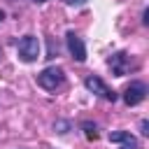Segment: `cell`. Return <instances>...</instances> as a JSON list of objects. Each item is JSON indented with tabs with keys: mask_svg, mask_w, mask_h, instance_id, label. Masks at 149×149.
<instances>
[{
	"mask_svg": "<svg viewBox=\"0 0 149 149\" xmlns=\"http://www.w3.org/2000/svg\"><path fill=\"white\" fill-rule=\"evenodd\" d=\"M40 40L35 37V35H23L21 40H19V44H16V51H19V58L23 61V63H33V61H37L40 58Z\"/></svg>",
	"mask_w": 149,
	"mask_h": 149,
	"instance_id": "2",
	"label": "cell"
},
{
	"mask_svg": "<svg viewBox=\"0 0 149 149\" xmlns=\"http://www.w3.org/2000/svg\"><path fill=\"white\" fill-rule=\"evenodd\" d=\"M68 128H70V123H68V121H56V123H54V130H56V133H61V135H63V133H68Z\"/></svg>",
	"mask_w": 149,
	"mask_h": 149,
	"instance_id": "9",
	"label": "cell"
},
{
	"mask_svg": "<svg viewBox=\"0 0 149 149\" xmlns=\"http://www.w3.org/2000/svg\"><path fill=\"white\" fill-rule=\"evenodd\" d=\"M107 65H109L112 74H116V77H126L128 72L137 70V61H133L126 51H114V54L107 58Z\"/></svg>",
	"mask_w": 149,
	"mask_h": 149,
	"instance_id": "1",
	"label": "cell"
},
{
	"mask_svg": "<svg viewBox=\"0 0 149 149\" xmlns=\"http://www.w3.org/2000/svg\"><path fill=\"white\" fill-rule=\"evenodd\" d=\"M84 86H86V91H91V93H95V95H100V98H105V100H109V102H114L119 95H116V91H112L98 74H86L84 77Z\"/></svg>",
	"mask_w": 149,
	"mask_h": 149,
	"instance_id": "4",
	"label": "cell"
},
{
	"mask_svg": "<svg viewBox=\"0 0 149 149\" xmlns=\"http://www.w3.org/2000/svg\"><path fill=\"white\" fill-rule=\"evenodd\" d=\"M65 47H68L70 56H72L77 63H84V61H86V47H84V40H81L74 30H68V35H65Z\"/></svg>",
	"mask_w": 149,
	"mask_h": 149,
	"instance_id": "6",
	"label": "cell"
},
{
	"mask_svg": "<svg viewBox=\"0 0 149 149\" xmlns=\"http://www.w3.org/2000/svg\"><path fill=\"white\" fill-rule=\"evenodd\" d=\"M2 19H5V12H2V9H0V21H2Z\"/></svg>",
	"mask_w": 149,
	"mask_h": 149,
	"instance_id": "14",
	"label": "cell"
},
{
	"mask_svg": "<svg viewBox=\"0 0 149 149\" xmlns=\"http://www.w3.org/2000/svg\"><path fill=\"white\" fill-rule=\"evenodd\" d=\"M140 133H142V135H149V121H147V119L140 121Z\"/></svg>",
	"mask_w": 149,
	"mask_h": 149,
	"instance_id": "10",
	"label": "cell"
},
{
	"mask_svg": "<svg viewBox=\"0 0 149 149\" xmlns=\"http://www.w3.org/2000/svg\"><path fill=\"white\" fill-rule=\"evenodd\" d=\"M63 81H65V72H63V68H58V65H49V68H44V70L37 74V84H40L42 88H47V91H56Z\"/></svg>",
	"mask_w": 149,
	"mask_h": 149,
	"instance_id": "3",
	"label": "cell"
},
{
	"mask_svg": "<svg viewBox=\"0 0 149 149\" xmlns=\"http://www.w3.org/2000/svg\"><path fill=\"white\" fill-rule=\"evenodd\" d=\"M109 142L119 144L116 149H137V137L130 135L128 130H114V133H109Z\"/></svg>",
	"mask_w": 149,
	"mask_h": 149,
	"instance_id": "7",
	"label": "cell"
},
{
	"mask_svg": "<svg viewBox=\"0 0 149 149\" xmlns=\"http://www.w3.org/2000/svg\"><path fill=\"white\" fill-rule=\"evenodd\" d=\"M142 23H144V26H149V12H147V9L142 12Z\"/></svg>",
	"mask_w": 149,
	"mask_h": 149,
	"instance_id": "11",
	"label": "cell"
},
{
	"mask_svg": "<svg viewBox=\"0 0 149 149\" xmlns=\"http://www.w3.org/2000/svg\"><path fill=\"white\" fill-rule=\"evenodd\" d=\"M33 2H35V5H42V2H47V0H33Z\"/></svg>",
	"mask_w": 149,
	"mask_h": 149,
	"instance_id": "13",
	"label": "cell"
},
{
	"mask_svg": "<svg viewBox=\"0 0 149 149\" xmlns=\"http://www.w3.org/2000/svg\"><path fill=\"white\" fill-rule=\"evenodd\" d=\"M63 2H65V5H84L86 0H63Z\"/></svg>",
	"mask_w": 149,
	"mask_h": 149,
	"instance_id": "12",
	"label": "cell"
},
{
	"mask_svg": "<svg viewBox=\"0 0 149 149\" xmlns=\"http://www.w3.org/2000/svg\"><path fill=\"white\" fill-rule=\"evenodd\" d=\"M81 128H84V135H86V140H91V142H93V140H98V135H100V133H98V126H95V123H91V121H84V123H81Z\"/></svg>",
	"mask_w": 149,
	"mask_h": 149,
	"instance_id": "8",
	"label": "cell"
},
{
	"mask_svg": "<svg viewBox=\"0 0 149 149\" xmlns=\"http://www.w3.org/2000/svg\"><path fill=\"white\" fill-rule=\"evenodd\" d=\"M123 102L128 105V107H135V105H140L144 98H147V84L144 81H130L126 88H123Z\"/></svg>",
	"mask_w": 149,
	"mask_h": 149,
	"instance_id": "5",
	"label": "cell"
}]
</instances>
